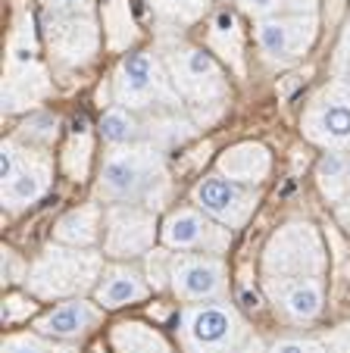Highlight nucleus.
I'll list each match as a JSON object with an SVG mask.
<instances>
[{
	"label": "nucleus",
	"instance_id": "f257e3e1",
	"mask_svg": "<svg viewBox=\"0 0 350 353\" xmlns=\"http://www.w3.org/2000/svg\"><path fill=\"white\" fill-rule=\"evenodd\" d=\"M185 353H238L244 341V319L229 303H191L182 310Z\"/></svg>",
	"mask_w": 350,
	"mask_h": 353
},
{
	"label": "nucleus",
	"instance_id": "f03ea898",
	"mask_svg": "<svg viewBox=\"0 0 350 353\" xmlns=\"http://www.w3.org/2000/svg\"><path fill=\"white\" fill-rule=\"evenodd\" d=\"M163 172L159 154L150 147H119L100 166L97 194L110 203H135L147 188L153 185V175Z\"/></svg>",
	"mask_w": 350,
	"mask_h": 353
},
{
	"label": "nucleus",
	"instance_id": "7ed1b4c3",
	"mask_svg": "<svg viewBox=\"0 0 350 353\" xmlns=\"http://www.w3.org/2000/svg\"><path fill=\"white\" fill-rule=\"evenodd\" d=\"M94 269H97V256L91 254H79V250H47V256L35 266L32 272V291L53 297V294H69V291H81L91 285Z\"/></svg>",
	"mask_w": 350,
	"mask_h": 353
},
{
	"label": "nucleus",
	"instance_id": "20e7f679",
	"mask_svg": "<svg viewBox=\"0 0 350 353\" xmlns=\"http://www.w3.org/2000/svg\"><path fill=\"white\" fill-rule=\"evenodd\" d=\"M194 203L204 210L206 216L219 219L229 228H241L247 216L257 207V194L247 191L244 185L225 179V175H210V179L197 181L194 188Z\"/></svg>",
	"mask_w": 350,
	"mask_h": 353
},
{
	"label": "nucleus",
	"instance_id": "39448f33",
	"mask_svg": "<svg viewBox=\"0 0 350 353\" xmlns=\"http://www.w3.org/2000/svg\"><path fill=\"white\" fill-rule=\"evenodd\" d=\"M172 291L188 303L216 300L225 291V263L219 256H179L169 269Z\"/></svg>",
	"mask_w": 350,
	"mask_h": 353
},
{
	"label": "nucleus",
	"instance_id": "423d86ee",
	"mask_svg": "<svg viewBox=\"0 0 350 353\" xmlns=\"http://www.w3.org/2000/svg\"><path fill=\"white\" fill-rule=\"evenodd\" d=\"M169 88L157 60L147 54H132L116 69V100L126 107H150L153 100H169Z\"/></svg>",
	"mask_w": 350,
	"mask_h": 353
},
{
	"label": "nucleus",
	"instance_id": "0eeeda50",
	"mask_svg": "<svg viewBox=\"0 0 350 353\" xmlns=\"http://www.w3.org/2000/svg\"><path fill=\"white\" fill-rule=\"evenodd\" d=\"M304 128L322 147H350V94L344 88L322 91L307 113Z\"/></svg>",
	"mask_w": 350,
	"mask_h": 353
},
{
	"label": "nucleus",
	"instance_id": "6e6552de",
	"mask_svg": "<svg viewBox=\"0 0 350 353\" xmlns=\"http://www.w3.org/2000/svg\"><path fill=\"white\" fill-rule=\"evenodd\" d=\"M313 41L310 19H288V16H269L257 22V44L272 63H288L300 57Z\"/></svg>",
	"mask_w": 350,
	"mask_h": 353
},
{
	"label": "nucleus",
	"instance_id": "1a4fd4ad",
	"mask_svg": "<svg viewBox=\"0 0 350 353\" xmlns=\"http://www.w3.org/2000/svg\"><path fill=\"white\" fill-rule=\"evenodd\" d=\"M225 241L229 234L206 222L197 210H175L163 222V244L172 250H213L216 254Z\"/></svg>",
	"mask_w": 350,
	"mask_h": 353
},
{
	"label": "nucleus",
	"instance_id": "9d476101",
	"mask_svg": "<svg viewBox=\"0 0 350 353\" xmlns=\"http://www.w3.org/2000/svg\"><path fill=\"white\" fill-rule=\"evenodd\" d=\"M172 75H175V85L185 94H219L222 91V72L213 63L210 54L197 50V47H182L172 54Z\"/></svg>",
	"mask_w": 350,
	"mask_h": 353
},
{
	"label": "nucleus",
	"instance_id": "9b49d317",
	"mask_svg": "<svg viewBox=\"0 0 350 353\" xmlns=\"http://www.w3.org/2000/svg\"><path fill=\"white\" fill-rule=\"evenodd\" d=\"M153 238V222L138 210H113L110 232H106V250L113 256H138L147 250Z\"/></svg>",
	"mask_w": 350,
	"mask_h": 353
},
{
	"label": "nucleus",
	"instance_id": "f8f14e48",
	"mask_svg": "<svg viewBox=\"0 0 350 353\" xmlns=\"http://www.w3.org/2000/svg\"><path fill=\"white\" fill-rule=\"evenodd\" d=\"M97 319H100V310L94 303H88V300L75 297V300L60 303L57 310H50L47 316H41L38 334H44V338H63V341L81 338L85 332H91L97 325Z\"/></svg>",
	"mask_w": 350,
	"mask_h": 353
},
{
	"label": "nucleus",
	"instance_id": "ddd939ff",
	"mask_svg": "<svg viewBox=\"0 0 350 353\" xmlns=\"http://www.w3.org/2000/svg\"><path fill=\"white\" fill-rule=\"evenodd\" d=\"M275 297H278V303H282L284 316L294 322H310L322 313V281H319L316 275L284 281L282 294H275Z\"/></svg>",
	"mask_w": 350,
	"mask_h": 353
},
{
	"label": "nucleus",
	"instance_id": "4468645a",
	"mask_svg": "<svg viewBox=\"0 0 350 353\" xmlns=\"http://www.w3.org/2000/svg\"><path fill=\"white\" fill-rule=\"evenodd\" d=\"M147 297V281L141 279L138 269L116 266L104 275V281L97 285V303L106 310L126 307V303H138Z\"/></svg>",
	"mask_w": 350,
	"mask_h": 353
},
{
	"label": "nucleus",
	"instance_id": "2eb2a0df",
	"mask_svg": "<svg viewBox=\"0 0 350 353\" xmlns=\"http://www.w3.org/2000/svg\"><path fill=\"white\" fill-rule=\"evenodd\" d=\"M50 181V166L44 160H26V166L16 172L13 181L3 185V207L7 210H22L47 191Z\"/></svg>",
	"mask_w": 350,
	"mask_h": 353
},
{
	"label": "nucleus",
	"instance_id": "dca6fc26",
	"mask_svg": "<svg viewBox=\"0 0 350 353\" xmlns=\"http://www.w3.org/2000/svg\"><path fill=\"white\" fill-rule=\"evenodd\" d=\"M219 172H222L225 179L238 181V185L260 181L269 172V154H266V147H260V144H238L222 154Z\"/></svg>",
	"mask_w": 350,
	"mask_h": 353
},
{
	"label": "nucleus",
	"instance_id": "f3484780",
	"mask_svg": "<svg viewBox=\"0 0 350 353\" xmlns=\"http://www.w3.org/2000/svg\"><path fill=\"white\" fill-rule=\"evenodd\" d=\"M100 134H104V141L122 147V144H132V141L138 138L141 125L126 107H113V110H106L104 119H100Z\"/></svg>",
	"mask_w": 350,
	"mask_h": 353
},
{
	"label": "nucleus",
	"instance_id": "a211bd4d",
	"mask_svg": "<svg viewBox=\"0 0 350 353\" xmlns=\"http://www.w3.org/2000/svg\"><path fill=\"white\" fill-rule=\"evenodd\" d=\"M319 185L331 194V197H341L344 191H350V157L347 154H331L322 157L319 163Z\"/></svg>",
	"mask_w": 350,
	"mask_h": 353
},
{
	"label": "nucleus",
	"instance_id": "6ab92c4d",
	"mask_svg": "<svg viewBox=\"0 0 350 353\" xmlns=\"http://www.w3.org/2000/svg\"><path fill=\"white\" fill-rule=\"evenodd\" d=\"M60 234L69 244H91L97 238V210H81V213H69L60 222Z\"/></svg>",
	"mask_w": 350,
	"mask_h": 353
},
{
	"label": "nucleus",
	"instance_id": "aec40b11",
	"mask_svg": "<svg viewBox=\"0 0 350 353\" xmlns=\"http://www.w3.org/2000/svg\"><path fill=\"white\" fill-rule=\"evenodd\" d=\"M3 353H75V350L47 344L44 334H10L3 341Z\"/></svg>",
	"mask_w": 350,
	"mask_h": 353
},
{
	"label": "nucleus",
	"instance_id": "412c9836",
	"mask_svg": "<svg viewBox=\"0 0 350 353\" xmlns=\"http://www.w3.org/2000/svg\"><path fill=\"white\" fill-rule=\"evenodd\" d=\"M153 7L163 10V13H169V16L194 19V16L206 7V0H153Z\"/></svg>",
	"mask_w": 350,
	"mask_h": 353
},
{
	"label": "nucleus",
	"instance_id": "4be33fe9",
	"mask_svg": "<svg viewBox=\"0 0 350 353\" xmlns=\"http://www.w3.org/2000/svg\"><path fill=\"white\" fill-rule=\"evenodd\" d=\"M22 166H26V163H22V157H19V147H16L13 141H3V147H0V179H3V185L13 181Z\"/></svg>",
	"mask_w": 350,
	"mask_h": 353
},
{
	"label": "nucleus",
	"instance_id": "5701e85b",
	"mask_svg": "<svg viewBox=\"0 0 350 353\" xmlns=\"http://www.w3.org/2000/svg\"><path fill=\"white\" fill-rule=\"evenodd\" d=\"M269 353H325V347L310 338H284L278 344H272Z\"/></svg>",
	"mask_w": 350,
	"mask_h": 353
},
{
	"label": "nucleus",
	"instance_id": "b1692460",
	"mask_svg": "<svg viewBox=\"0 0 350 353\" xmlns=\"http://www.w3.org/2000/svg\"><path fill=\"white\" fill-rule=\"evenodd\" d=\"M26 313H35V303L26 297H10L7 303H3V322H7V325L19 322V316H26Z\"/></svg>",
	"mask_w": 350,
	"mask_h": 353
},
{
	"label": "nucleus",
	"instance_id": "393cba45",
	"mask_svg": "<svg viewBox=\"0 0 350 353\" xmlns=\"http://www.w3.org/2000/svg\"><path fill=\"white\" fill-rule=\"evenodd\" d=\"M241 10L251 16H260V19H269L278 7H282V0H238Z\"/></svg>",
	"mask_w": 350,
	"mask_h": 353
},
{
	"label": "nucleus",
	"instance_id": "a878e982",
	"mask_svg": "<svg viewBox=\"0 0 350 353\" xmlns=\"http://www.w3.org/2000/svg\"><path fill=\"white\" fill-rule=\"evenodd\" d=\"M3 260H7V272H3V281H19V272H16V269H22V266L13 260V250H3Z\"/></svg>",
	"mask_w": 350,
	"mask_h": 353
},
{
	"label": "nucleus",
	"instance_id": "bb28decb",
	"mask_svg": "<svg viewBox=\"0 0 350 353\" xmlns=\"http://www.w3.org/2000/svg\"><path fill=\"white\" fill-rule=\"evenodd\" d=\"M50 7H60V10H79V7H85L88 0H47Z\"/></svg>",
	"mask_w": 350,
	"mask_h": 353
},
{
	"label": "nucleus",
	"instance_id": "cd10ccee",
	"mask_svg": "<svg viewBox=\"0 0 350 353\" xmlns=\"http://www.w3.org/2000/svg\"><path fill=\"white\" fill-rule=\"evenodd\" d=\"M338 219H341V225L350 232V194H347V200H344L341 207H338Z\"/></svg>",
	"mask_w": 350,
	"mask_h": 353
}]
</instances>
